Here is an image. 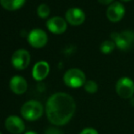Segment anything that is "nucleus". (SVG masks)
<instances>
[{
	"mask_svg": "<svg viewBox=\"0 0 134 134\" xmlns=\"http://www.w3.org/2000/svg\"><path fill=\"white\" fill-rule=\"evenodd\" d=\"M50 14V8L46 4H41L37 7V15L41 18H47Z\"/></svg>",
	"mask_w": 134,
	"mask_h": 134,
	"instance_id": "dca6fc26",
	"label": "nucleus"
},
{
	"mask_svg": "<svg viewBox=\"0 0 134 134\" xmlns=\"http://www.w3.org/2000/svg\"><path fill=\"white\" fill-rule=\"evenodd\" d=\"M45 134H64L63 131H60V130L57 129V128H48L46 131H45Z\"/></svg>",
	"mask_w": 134,
	"mask_h": 134,
	"instance_id": "a211bd4d",
	"label": "nucleus"
},
{
	"mask_svg": "<svg viewBox=\"0 0 134 134\" xmlns=\"http://www.w3.org/2000/svg\"><path fill=\"white\" fill-rule=\"evenodd\" d=\"M0 134H2V133H1V132H0Z\"/></svg>",
	"mask_w": 134,
	"mask_h": 134,
	"instance_id": "5701e85b",
	"label": "nucleus"
},
{
	"mask_svg": "<svg viewBox=\"0 0 134 134\" xmlns=\"http://www.w3.org/2000/svg\"><path fill=\"white\" fill-rule=\"evenodd\" d=\"M25 134H37V133L35 132V131H27V132H26Z\"/></svg>",
	"mask_w": 134,
	"mask_h": 134,
	"instance_id": "412c9836",
	"label": "nucleus"
},
{
	"mask_svg": "<svg viewBox=\"0 0 134 134\" xmlns=\"http://www.w3.org/2000/svg\"><path fill=\"white\" fill-rule=\"evenodd\" d=\"M64 83L69 88H77L84 86L86 83V76L84 72L79 69H70L64 74Z\"/></svg>",
	"mask_w": 134,
	"mask_h": 134,
	"instance_id": "7ed1b4c3",
	"label": "nucleus"
},
{
	"mask_svg": "<svg viewBox=\"0 0 134 134\" xmlns=\"http://www.w3.org/2000/svg\"><path fill=\"white\" fill-rule=\"evenodd\" d=\"M98 88H99L98 84L94 80H88L84 84V90L90 94L96 93L98 91Z\"/></svg>",
	"mask_w": 134,
	"mask_h": 134,
	"instance_id": "f3484780",
	"label": "nucleus"
},
{
	"mask_svg": "<svg viewBox=\"0 0 134 134\" xmlns=\"http://www.w3.org/2000/svg\"><path fill=\"white\" fill-rule=\"evenodd\" d=\"M76 111V103L70 95L58 92L50 96L46 104V114L50 123L56 126L67 124Z\"/></svg>",
	"mask_w": 134,
	"mask_h": 134,
	"instance_id": "f257e3e1",
	"label": "nucleus"
},
{
	"mask_svg": "<svg viewBox=\"0 0 134 134\" xmlns=\"http://www.w3.org/2000/svg\"><path fill=\"white\" fill-rule=\"evenodd\" d=\"M116 92L122 99H131L134 95V82L128 77H122L116 83Z\"/></svg>",
	"mask_w": 134,
	"mask_h": 134,
	"instance_id": "39448f33",
	"label": "nucleus"
},
{
	"mask_svg": "<svg viewBox=\"0 0 134 134\" xmlns=\"http://www.w3.org/2000/svg\"><path fill=\"white\" fill-rule=\"evenodd\" d=\"M11 63L15 69L23 70L30 63V54L26 49H18L14 52L11 58Z\"/></svg>",
	"mask_w": 134,
	"mask_h": 134,
	"instance_id": "0eeeda50",
	"label": "nucleus"
},
{
	"mask_svg": "<svg viewBox=\"0 0 134 134\" xmlns=\"http://www.w3.org/2000/svg\"><path fill=\"white\" fill-rule=\"evenodd\" d=\"M106 15L109 21L116 23L123 18L124 15H125V7L121 3L115 2V3L111 4L110 5H109Z\"/></svg>",
	"mask_w": 134,
	"mask_h": 134,
	"instance_id": "1a4fd4ad",
	"label": "nucleus"
},
{
	"mask_svg": "<svg viewBox=\"0 0 134 134\" xmlns=\"http://www.w3.org/2000/svg\"><path fill=\"white\" fill-rule=\"evenodd\" d=\"M66 21L72 26H80L85 21L84 12L77 7L69 8L66 12Z\"/></svg>",
	"mask_w": 134,
	"mask_h": 134,
	"instance_id": "9b49d317",
	"label": "nucleus"
},
{
	"mask_svg": "<svg viewBox=\"0 0 134 134\" xmlns=\"http://www.w3.org/2000/svg\"><path fill=\"white\" fill-rule=\"evenodd\" d=\"M10 90L14 92L15 94H23L27 91V82L23 77L21 76H14L10 80Z\"/></svg>",
	"mask_w": 134,
	"mask_h": 134,
	"instance_id": "ddd939ff",
	"label": "nucleus"
},
{
	"mask_svg": "<svg viewBox=\"0 0 134 134\" xmlns=\"http://www.w3.org/2000/svg\"><path fill=\"white\" fill-rule=\"evenodd\" d=\"M5 126L7 131L12 134H21L24 132L26 129V126L22 119H20L18 116L12 115L9 116L5 120Z\"/></svg>",
	"mask_w": 134,
	"mask_h": 134,
	"instance_id": "6e6552de",
	"label": "nucleus"
},
{
	"mask_svg": "<svg viewBox=\"0 0 134 134\" xmlns=\"http://www.w3.org/2000/svg\"><path fill=\"white\" fill-rule=\"evenodd\" d=\"M43 106L37 100H29L24 103L21 108V115L28 121H35L43 115Z\"/></svg>",
	"mask_w": 134,
	"mask_h": 134,
	"instance_id": "f03ea898",
	"label": "nucleus"
},
{
	"mask_svg": "<svg viewBox=\"0 0 134 134\" xmlns=\"http://www.w3.org/2000/svg\"><path fill=\"white\" fill-rule=\"evenodd\" d=\"M111 37L117 48L122 51L131 49L134 45V32L131 30H125L120 33H112Z\"/></svg>",
	"mask_w": 134,
	"mask_h": 134,
	"instance_id": "20e7f679",
	"label": "nucleus"
},
{
	"mask_svg": "<svg viewBox=\"0 0 134 134\" xmlns=\"http://www.w3.org/2000/svg\"><path fill=\"white\" fill-rule=\"evenodd\" d=\"M50 68L48 62L46 61H38L35 64L32 69V76L34 80L37 81H41L48 77L49 73Z\"/></svg>",
	"mask_w": 134,
	"mask_h": 134,
	"instance_id": "f8f14e48",
	"label": "nucleus"
},
{
	"mask_svg": "<svg viewBox=\"0 0 134 134\" xmlns=\"http://www.w3.org/2000/svg\"><path fill=\"white\" fill-rule=\"evenodd\" d=\"M99 4L101 5H110L111 3L113 2V0H98Z\"/></svg>",
	"mask_w": 134,
	"mask_h": 134,
	"instance_id": "aec40b11",
	"label": "nucleus"
},
{
	"mask_svg": "<svg viewBox=\"0 0 134 134\" xmlns=\"http://www.w3.org/2000/svg\"><path fill=\"white\" fill-rule=\"evenodd\" d=\"M26 0H0L2 7L8 11H15L21 8Z\"/></svg>",
	"mask_w": 134,
	"mask_h": 134,
	"instance_id": "4468645a",
	"label": "nucleus"
},
{
	"mask_svg": "<svg viewBox=\"0 0 134 134\" xmlns=\"http://www.w3.org/2000/svg\"><path fill=\"white\" fill-rule=\"evenodd\" d=\"M27 41L33 48H41L48 43V35L44 30L35 28L29 32L27 36Z\"/></svg>",
	"mask_w": 134,
	"mask_h": 134,
	"instance_id": "423d86ee",
	"label": "nucleus"
},
{
	"mask_svg": "<svg viewBox=\"0 0 134 134\" xmlns=\"http://www.w3.org/2000/svg\"><path fill=\"white\" fill-rule=\"evenodd\" d=\"M116 48V44L113 40H106L101 43L99 49L102 54H109Z\"/></svg>",
	"mask_w": 134,
	"mask_h": 134,
	"instance_id": "2eb2a0df",
	"label": "nucleus"
},
{
	"mask_svg": "<svg viewBox=\"0 0 134 134\" xmlns=\"http://www.w3.org/2000/svg\"><path fill=\"white\" fill-rule=\"evenodd\" d=\"M122 1H124V2H130V1H131V0H122Z\"/></svg>",
	"mask_w": 134,
	"mask_h": 134,
	"instance_id": "4be33fe9",
	"label": "nucleus"
},
{
	"mask_svg": "<svg viewBox=\"0 0 134 134\" xmlns=\"http://www.w3.org/2000/svg\"><path fill=\"white\" fill-rule=\"evenodd\" d=\"M80 134H99V132L93 128H86L83 131H81Z\"/></svg>",
	"mask_w": 134,
	"mask_h": 134,
	"instance_id": "6ab92c4d",
	"label": "nucleus"
},
{
	"mask_svg": "<svg viewBox=\"0 0 134 134\" xmlns=\"http://www.w3.org/2000/svg\"><path fill=\"white\" fill-rule=\"evenodd\" d=\"M47 27L51 33L60 35L67 30V21L60 16H54L47 21Z\"/></svg>",
	"mask_w": 134,
	"mask_h": 134,
	"instance_id": "9d476101",
	"label": "nucleus"
}]
</instances>
